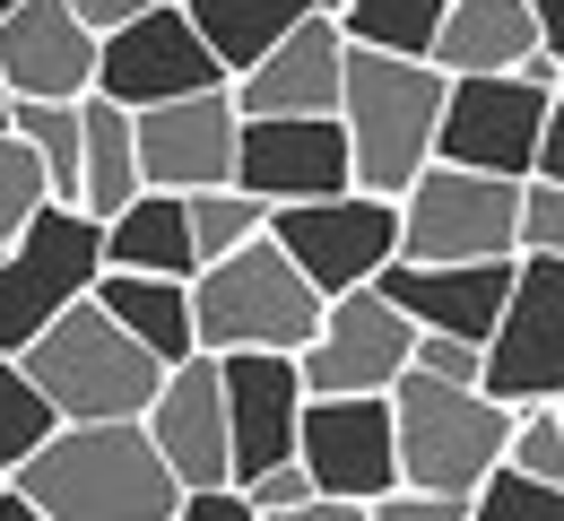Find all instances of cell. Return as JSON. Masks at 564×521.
<instances>
[{
    "mask_svg": "<svg viewBox=\"0 0 564 521\" xmlns=\"http://www.w3.org/2000/svg\"><path fill=\"white\" fill-rule=\"evenodd\" d=\"M9 487L44 521H165L174 513V478L140 417H96V426H53L44 444L9 469Z\"/></svg>",
    "mask_w": 564,
    "mask_h": 521,
    "instance_id": "1",
    "label": "cell"
},
{
    "mask_svg": "<svg viewBox=\"0 0 564 521\" xmlns=\"http://www.w3.org/2000/svg\"><path fill=\"white\" fill-rule=\"evenodd\" d=\"M434 113H443V70L409 53H365L348 44L339 62V140H348V183L373 200H400L434 156Z\"/></svg>",
    "mask_w": 564,
    "mask_h": 521,
    "instance_id": "2",
    "label": "cell"
},
{
    "mask_svg": "<svg viewBox=\"0 0 564 521\" xmlns=\"http://www.w3.org/2000/svg\"><path fill=\"white\" fill-rule=\"evenodd\" d=\"M18 373L35 382V400L53 409V426L140 417L148 400H156V382H165V366H156V357H148V348L96 296L62 304V313L18 348Z\"/></svg>",
    "mask_w": 564,
    "mask_h": 521,
    "instance_id": "3",
    "label": "cell"
},
{
    "mask_svg": "<svg viewBox=\"0 0 564 521\" xmlns=\"http://www.w3.org/2000/svg\"><path fill=\"white\" fill-rule=\"evenodd\" d=\"M391 452H400V487L417 496H460L503 460V435H512V409L487 400L478 382H434V373H400L391 391Z\"/></svg>",
    "mask_w": 564,
    "mask_h": 521,
    "instance_id": "4",
    "label": "cell"
},
{
    "mask_svg": "<svg viewBox=\"0 0 564 521\" xmlns=\"http://www.w3.org/2000/svg\"><path fill=\"white\" fill-rule=\"evenodd\" d=\"M322 322V296L304 287V270L286 261L270 235L235 243L192 270V348L200 357H226V348H279L295 357Z\"/></svg>",
    "mask_w": 564,
    "mask_h": 521,
    "instance_id": "5",
    "label": "cell"
},
{
    "mask_svg": "<svg viewBox=\"0 0 564 521\" xmlns=\"http://www.w3.org/2000/svg\"><path fill=\"white\" fill-rule=\"evenodd\" d=\"M105 270V243H96V218L87 209H62L44 200L35 218L0 243V357H18L62 304H78Z\"/></svg>",
    "mask_w": 564,
    "mask_h": 521,
    "instance_id": "6",
    "label": "cell"
},
{
    "mask_svg": "<svg viewBox=\"0 0 564 521\" xmlns=\"http://www.w3.org/2000/svg\"><path fill=\"white\" fill-rule=\"evenodd\" d=\"M487 400H564V252H512V287L478 348Z\"/></svg>",
    "mask_w": 564,
    "mask_h": 521,
    "instance_id": "7",
    "label": "cell"
},
{
    "mask_svg": "<svg viewBox=\"0 0 564 521\" xmlns=\"http://www.w3.org/2000/svg\"><path fill=\"white\" fill-rule=\"evenodd\" d=\"M512 192L503 174H469L425 156L400 209V261H512Z\"/></svg>",
    "mask_w": 564,
    "mask_h": 521,
    "instance_id": "8",
    "label": "cell"
},
{
    "mask_svg": "<svg viewBox=\"0 0 564 521\" xmlns=\"http://www.w3.org/2000/svg\"><path fill=\"white\" fill-rule=\"evenodd\" d=\"M547 113H556V96L521 87L512 70H460V78H443L434 156H443V165H469V174H503V183H521V174L539 165Z\"/></svg>",
    "mask_w": 564,
    "mask_h": 521,
    "instance_id": "9",
    "label": "cell"
},
{
    "mask_svg": "<svg viewBox=\"0 0 564 521\" xmlns=\"http://www.w3.org/2000/svg\"><path fill=\"white\" fill-rule=\"evenodd\" d=\"M261 235H270L286 261L304 270V287H313V296H348V287H365V279L400 252V209L348 183V192H330V200L270 209Z\"/></svg>",
    "mask_w": 564,
    "mask_h": 521,
    "instance_id": "10",
    "label": "cell"
},
{
    "mask_svg": "<svg viewBox=\"0 0 564 521\" xmlns=\"http://www.w3.org/2000/svg\"><path fill=\"white\" fill-rule=\"evenodd\" d=\"M200 87H226V70H217V53L192 35V18L174 0H156V9L96 35V96L122 105V113L165 105V96H200Z\"/></svg>",
    "mask_w": 564,
    "mask_h": 521,
    "instance_id": "11",
    "label": "cell"
},
{
    "mask_svg": "<svg viewBox=\"0 0 564 521\" xmlns=\"http://www.w3.org/2000/svg\"><path fill=\"white\" fill-rule=\"evenodd\" d=\"M409 322L373 287H348V296H322V322L313 339L295 348V382L304 400H348V391H391L409 373Z\"/></svg>",
    "mask_w": 564,
    "mask_h": 521,
    "instance_id": "12",
    "label": "cell"
},
{
    "mask_svg": "<svg viewBox=\"0 0 564 521\" xmlns=\"http://www.w3.org/2000/svg\"><path fill=\"white\" fill-rule=\"evenodd\" d=\"M295 469L313 478V496L373 504L400 487V452H391V400L348 391V400H304L295 417Z\"/></svg>",
    "mask_w": 564,
    "mask_h": 521,
    "instance_id": "13",
    "label": "cell"
},
{
    "mask_svg": "<svg viewBox=\"0 0 564 521\" xmlns=\"http://www.w3.org/2000/svg\"><path fill=\"white\" fill-rule=\"evenodd\" d=\"M235 192H252L261 209H295V200L348 192L339 122L330 113H243L235 122Z\"/></svg>",
    "mask_w": 564,
    "mask_h": 521,
    "instance_id": "14",
    "label": "cell"
},
{
    "mask_svg": "<svg viewBox=\"0 0 564 521\" xmlns=\"http://www.w3.org/2000/svg\"><path fill=\"white\" fill-rule=\"evenodd\" d=\"M217 400H226V487L295 460V417H304L295 357H279V348H226L217 357Z\"/></svg>",
    "mask_w": 564,
    "mask_h": 521,
    "instance_id": "15",
    "label": "cell"
},
{
    "mask_svg": "<svg viewBox=\"0 0 564 521\" xmlns=\"http://www.w3.org/2000/svg\"><path fill=\"white\" fill-rule=\"evenodd\" d=\"M235 96L200 87V96H165L131 113V149H140V192H209L235 183Z\"/></svg>",
    "mask_w": 564,
    "mask_h": 521,
    "instance_id": "16",
    "label": "cell"
},
{
    "mask_svg": "<svg viewBox=\"0 0 564 521\" xmlns=\"http://www.w3.org/2000/svg\"><path fill=\"white\" fill-rule=\"evenodd\" d=\"M365 287L391 304L409 330H443V339L487 348L495 313H503V287H512V261H400L391 252Z\"/></svg>",
    "mask_w": 564,
    "mask_h": 521,
    "instance_id": "17",
    "label": "cell"
},
{
    "mask_svg": "<svg viewBox=\"0 0 564 521\" xmlns=\"http://www.w3.org/2000/svg\"><path fill=\"white\" fill-rule=\"evenodd\" d=\"M0 87L35 105L96 96V26H78L70 0H18L0 18Z\"/></svg>",
    "mask_w": 564,
    "mask_h": 521,
    "instance_id": "18",
    "label": "cell"
},
{
    "mask_svg": "<svg viewBox=\"0 0 564 521\" xmlns=\"http://www.w3.org/2000/svg\"><path fill=\"white\" fill-rule=\"evenodd\" d=\"M140 435L156 444L174 487H226V400H217V357L165 366L156 400L140 409Z\"/></svg>",
    "mask_w": 564,
    "mask_h": 521,
    "instance_id": "19",
    "label": "cell"
},
{
    "mask_svg": "<svg viewBox=\"0 0 564 521\" xmlns=\"http://www.w3.org/2000/svg\"><path fill=\"white\" fill-rule=\"evenodd\" d=\"M339 62H348V35L330 26V9H313L252 70L226 78V96H235V113H339Z\"/></svg>",
    "mask_w": 564,
    "mask_h": 521,
    "instance_id": "20",
    "label": "cell"
},
{
    "mask_svg": "<svg viewBox=\"0 0 564 521\" xmlns=\"http://www.w3.org/2000/svg\"><path fill=\"white\" fill-rule=\"evenodd\" d=\"M539 44H547V35H539V18H530L521 0H443L425 62H434L443 78H460V70H512V62L539 53Z\"/></svg>",
    "mask_w": 564,
    "mask_h": 521,
    "instance_id": "21",
    "label": "cell"
},
{
    "mask_svg": "<svg viewBox=\"0 0 564 521\" xmlns=\"http://www.w3.org/2000/svg\"><path fill=\"white\" fill-rule=\"evenodd\" d=\"M105 270H148V279H192V226H183V192H131L113 218H96Z\"/></svg>",
    "mask_w": 564,
    "mask_h": 521,
    "instance_id": "22",
    "label": "cell"
},
{
    "mask_svg": "<svg viewBox=\"0 0 564 521\" xmlns=\"http://www.w3.org/2000/svg\"><path fill=\"white\" fill-rule=\"evenodd\" d=\"M87 296L105 304L131 339H140L156 366H183V357H200L192 348V279H148V270H96V287Z\"/></svg>",
    "mask_w": 564,
    "mask_h": 521,
    "instance_id": "23",
    "label": "cell"
},
{
    "mask_svg": "<svg viewBox=\"0 0 564 521\" xmlns=\"http://www.w3.org/2000/svg\"><path fill=\"white\" fill-rule=\"evenodd\" d=\"M183 18H192V35L217 53V70H252L270 44H279L295 18H313V9H330V0H174Z\"/></svg>",
    "mask_w": 564,
    "mask_h": 521,
    "instance_id": "24",
    "label": "cell"
},
{
    "mask_svg": "<svg viewBox=\"0 0 564 521\" xmlns=\"http://www.w3.org/2000/svg\"><path fill=\"white\" fill-rule=\"evenodd\" d=\"M140 192V149H131V113L105 96H78V209L113 218Z\"/></svg>",
    "mask_w": 564,
    "mask_h": 521,
    "instance_id": "25",
    "label": "cell"
},
{
    "mask_svg": "<svg viewBox=\"0 0 564 521\" xmlns=\"http://www.w3.org/2000/svg\"><path fill=\"white\" fill-rule=\"evenodd\" d=\"M434 18H443V0H330V26L348 44H365V53H409V62H425Z\"/></svg>",
    "mask_w": 564,
    "mask_h": 521,
    "instance_id": "26",
    "label": "cell"
},
{
    "mask_svg": "<svg viewBox=\"0 0 564 521\" xmlns=\"http://www.w3.org/2000/svg\"><path fill=\"white\" fill-rule=\"evenodd\" d=\"M9 131L26 140V156L44 165V192L78 209V105H35V96H9Z\"/></svg>",
    "mask_w": 564,
    "mask_h": 521,
    "instance_id": "27",
    "label": "cell"
},
{
    "mask_svg": "<svg viewBox=\"0 0 564 521\" xmlns=\"http://www.w3.org/2000/svg\"><path fill=\"white\" fill-rule=\"evenodd\" d=\"M183 226H192V261H217V252L252 243L270 226V209L252 192H235V183H209V192H183Z\"/></svg>",
    "mask_w": 564,
    "mask_h": 521,
    "instance_id": "28",
    "label": "cell"
},
{
    "mask_svg": "<svg viewBox=\"0 0 564 521\" xmlns=\"http://www.w3.org/2000/svg\"><path fill=\"white\" fill-rule=\"evenodd\" d=\"M503 469H521L539 487H564V400H512Z\"/></svg>",
    "mask_w": 564,
    "mask_h": 521,
    "instance_id": "29",
    "label": "cell"
},
{
    "mask_svg": "<svg viewBox=\"0 0 564 521\" xmlns=\"http://www.w3.org/2000/svg\"><path fill=\"white\" fill-rule=\"evenodd\" d=\"M460 521H564V487H539V478H521V469L495 460L487 478L469 487Z\"/></svg>",
    "mask_w": 564,
    "mask_h": 521,
    "instance_id": "30",
    "label": "cell"
},
{
    "mask_svg": "<svg viewBox=\"0 0 564 521\" xmlns=\"http://www.w3.org/2000/svg\"><path fill=\"white\" fill-rule=\"evenodd\" d=\"M44 435H53V409L35 400V382L18 373V357H0V478L44 444Z\"/></svg>",
    "mask_w": 564,
    "mask_h": 521,
    "instance_id": "31",
    "label": "cell"
},
{
    "mask_svg": "<svg viewBox=\"0 0 564 521\" xmlns=\"http://www.w3.org/2000/svg\"><path fill=\"white\" fill-rule=\"evenodd\" d=\"M512 252H564V183L521 174V192H512Z\"/></svg>",
    "mask_w": 564,
    "mask_h": 521,
    "instance_id": "32",
    "label": "cell"
},
{
    "mask_svg": "<svg viewBox=\"0 0 564 521\" xmlns=\"http://www.w3.org/2000/svg\"><path fill=\"white\" fill-rule=\"evenodd\" d=\"M44 200H53V192H44V165L26 156V140H18V131H0V243L35 218Z\"/></svg>",
    "mask_w": 564,
    "mask_h": 521,
    "instance_id": "33",
    "label": "cell"
},
{
    "mask_svg": "<svg viewBox=\"0 0 564 521\" xmlns=\"http://www.w3.org/2000/svg\"><path fill=\"white\" fill-rule=\"evenodd\" d=\"M409 366L434 373V382H478V348L469 339H443V330H417L409 339Z\"/></svg>",
    "mask_w": 564,
    "mask_h": 521,
    "instance_id": "34",
    "label": "cell"
},
{
    "mask_svg": "<svg viewBox=\"0 0 564 521\" xmlns=\"http://www.w3.org/2000/svg\"><path fill=\"white\" fill-rule=\"evenodd\" d=\"M235 496H243L252 513H286V504H304V496H313V478H304L295 460H279V469H261V478H243Z\"/></svg>",
    "mask_w": 564,
    "mask_h": 521,
    "instance_id": "35",
    "label": "cell"
},
{
    "mask_svg": "<svg viewBox=\"0 0 564 521\" xmlns=\"http://www.w3.org/2000/svg\"><path fill=\"white\" fill-rule=\"evenodd\" d=\"M365 521H460V496H417V487H391V496H373Z\"/></svg>",
    "mask_w": 564,
    "mask_h": 521,
    "instance_id": "36",
    "label": "cell"
},
{
    "mask_svg": "<svg viewBox=\"0 0 564 521\" xmlns=\"http://www.w3.org/2000/svg\"><path fill=\"white\" fill-rule=\"evenodd\" d=\"M165 521H252V504H243L235 487H183Z\"/></svg>",
    "mask_w": 564,
    "mask_h": 521,
    "instance_id": "37",
    "label": "cell"
},
{
    "mask_svg": "<svg viewBox=\"0 0 564 521\" xmlns=\"http://www.w3.org/2000/svg\"><path fill=\"white\" fill-rule=\"evenodd\" d=\"M252 521H365V504H339V496H304L286 513H252Z\"/></svg>",
    "mask_w": 564,
    "mask_h": 521,
    "instance_id": "38",
    "label": "cell"
},
{
    "mask_svg": "<svg viewBox=\"0 0 564 521\" xmlns=\"http://www.w3.org/2000/svg\"><path fill=\"white\" fill-rule=\"evenodd\" d=\"M70 9H78V26H96V35H105V26L140 18V9H156V0H70Z\"/></svg>",
    "mask_w": 564,
    "mask_h": 521,
    "instance_id": "39",
    "label": "cell"
},
{
    "mask_svg": "<svg viewBox=\"0 0 564 521\" xmlns=\"http://www.w3.org/2000/svg\"><path fill=\"white\" fill-rule=\"evenodd\" d=\"M530 18H539V35H547V53H564V0H521Z\"/></svg>",
    "mask_w": 564,
    "mask_h": 521,
    "instance_id": "40",
    "label": "cell"
},
{
    "mask_svg": "<svg viewBox=\"0 0 564 521\" xmlns=\"http://www.w3.org/2000/svg\"><path fill=\"white\" fill-rule=\"evenodd\" d=\"M0 521H44V513H35V504H26V496H18L9 478H0Z\"/></svg>",
    "mask_w": 564,
    "mask_h": 521,
    "instance_id": "41",
    "label": "cell"
},
{
    "mask_svg": "<svg viewBox=\"0 0 564 521\" xmlns=\"http://www.w3.org/2000/svg\"><path fill=\"white\" fill-rule=\"evenodd\" d=\"M0 131H9V87H0Z\"/></svg>",
    "mask_w": 564,
    "mask_h": 521,
    "instance_id": "42",
    "label": "cell"
},
{
    "mask_svg": "<svg viewBox=\"0 0 564 521\" xmlns=\"http://www.w3.org/2000/svg\"><path fill=\"white\" fill-rule=\"evenodd\" d=\"M9 9H18V0H0V18H9Z\"/></svg>",
    "mask_w": 564,
    "mask_h": 521,
    "instance_id": "43",
    "label": "cell"
}]
</instances>
